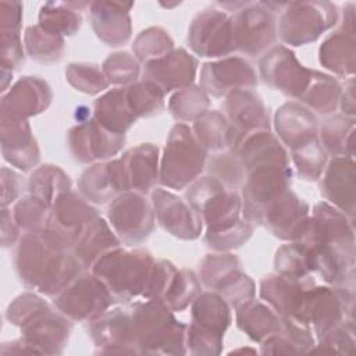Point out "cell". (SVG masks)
Listing matches in <instances>:
<instances>
[{
	"label": "cell",
	"mask_w": 356,
	"mask_h": 356,
	"mask_svg": "<svg viewBox=\"0 0 356 356\" xmlns=\"http://www.w3.org/2000/svg\"><path fill=\"white\" fill-rule=\"evenodd\" d=\"M14 266L26 288L50 298L58 295L83 271L72 250L58 246L43 231L25 232L19 238Z\"/></svg>",
	"instance_id": "6da1fadb"
},
{
	"label": "cell",
	"mask_w": 356,
	"mask_h": 356,
	"mask_svg": "<svg viewBox=\"0 0 356 356\" xmlns=\"http://www.w3.org/2000/svg\"><path fill=\"white\" fill-rule=\"evenodd\" d=\"M134 342L139 353L185 355L188 325L177 320L161 300L145 299L131 310Z\"/></svg>",
	"instance_id": "7a4b0ae2"
},
{
	"label": "cell",
	"mask_w": 356,
	"mask_h": 356,
	"mask_svg": "<svg viewBox=\"0 0 356 356\" xmlns=\"http://www.w3.org/2000/svg\"><path fill=\"white\" fill-rule=\"evenodd\" d=\"M154 260L146 249L127 250L118 246L103 254L90 271L103 281L117 302H128L142 298Z\"/></svg>",
	"instance_id": "3957f363"
},
{
	"label": "cell",
	"mask_w": 356,
	"mask_h": 356,
	"mask_svg": "<svg viewBox=\"0 0 356 356\" xmlns=\"http://www.w3.org/2000/svg\"><path fill=\"white\" fill-rule=\"evenodd\" d=\"M191 323L186 328V352L218 355L232 314L231 306L216 291H202L191 305Z\"/></svg>",
	"instance_id": "277c9868"
},
{
	"label": "cell",
	"mask_w": 356,
	"mask_h": 356,
	"mask_svg": "<svg viewBox=\"0 0 356 356\" xmlns=\"http://www.w3.org/2000/svg\"><path fill=\"white\" fill-rule=\"evenodd\" d=\"M207 150L195 138L192 128L177 122L167 138L160 161V184L175 191L185 189L206 167Z\"/></svg>",
	"instance_id": "5b68a950"
},
{
	"label": "cell",
	"mask_w": 356,
	"mask_h": 356,
	"mask_svg": "<svg viewBox=\"0 0 356 356\" xmlns=\"http://www.w3.org/2000/svg\"><path fill=\"white\" fill-rule=\"evenodd\" d=\"M185 197L199 213L209 232L232 228L241 221V195L211 175L196 178L188 186Z\"/></svg>",
	"instance_id": "8992f818"
},
{
	"label": "cell",
	"mask_w": 356,
	"mask_h": 356,
	"mask_svg": "<svg viewBox=\"0 0 356 356\" xmlns=\"http://www.w3.org/2000/svg\"><path fill=\"white\" fill-rule=\"evenodd\" d=\"M292 170L288 163H259L245 170L242 184V216L252 225H261L264 210L291 188Z\"/></svg>",
	"instance_id": "52a82bcc"
},
{
	"label": "cell",
	"mask_w": 356,
	"mask_h": 356,
	"mask_svg": "<svg viewBox=\"0 0 356 356\" xmlns=\"http://www.w3.org/2000/svg\"><path fill=\"white\" fill-rule=\"evenodd\" d=\"M339 13L328 1H292L281 11L277 25L280 39L289 46H303L317 40L325 31L337 25Z\"/></svg>",
	"instance_id": "ba28073f"
},
{
	"label": "cell",
	"mask_w": 356,
	"mask_h": 356,
	"mask_svg": "<svg viewBox=\"0 0 356 356\" xmlns=\"http://www.w3.org/2000/svg\"><path fill=\"white\" fill-rule=\"evenodd\" d=\"M56 309L75 323H90L117 303V299L92 271H82L53 300Z\"/></svg>",
	"instance_id": "9c48e42d"
},
{
	"label": "cell",
	"mask_w": 356,
	"mask_h": 356,
	"mask_svg": "<svg viewBox=\"0 0 356 356\" xmlns=\"http://www.w3.org/2000/svg\"><path fill=\"white\" fill-rule=\"evenodd\" d=\"M236 50L248 57H260L274 47L277 40V21L263 1L245 4L232 17Z\"/></svg>",
	"instance_id": "30bf717a"
},
{
	"label": "cell",
	"mask_w": 356,
	"mask_h": 356,
	"mask_svg": "<svg viewBox=\"0 0 356 356\" xmlns=\"http://www.w3.org/2000/svg\"><path fill=\"white\" fill-rule=\"evenodd\" d=\"M107 218L120 241L128 246L145 242L156 222L152 202L134 191H127L111 200Z\"/></svg>",
	"instance_id": "8fae6325"
},
{
	"label": "cell",
	"mask_w": 356,
	"mask_h": 356,
	"mask_svg": "<svg viewBox=\"0 0 356 356\" xmlns=\"http://www.w3.org/2000/svg\"><path fill=\"white\" fill-rule=\"evenodd\" d=\"M99 216L90 202L75 191L61 193L50 209V217L43 232L58 246L72 250L85 227Z\"/></svg>",
	"instance_id": "7c38bea8"
},
{
	"label": "cell",
	"mask_w": 356,
	"mask_h": 356,
	"mask_svg": "<svg viewBox=\"0 0 356 356\" xmlns=\"http://www.w3.org/2000/svg\"><path fill=\"white\" fill-rule=\"evenodd\" d=\"M188 44L200 57L218 58L236 51L232 17L218 8L200 11L188 29Z\"/></svg>",
	"instance_id": "4fadbf2b"
},
{
	"label": "cell",
	"mask_w": 356,
	"mask_h": 356,
	"mask_svg": "<svg viewBox=\"0 0 356 356\" xmlns=\"http://www.w3.org/2000/svg\"><path fill=\"white\" fill-rule=\"evenodd\" d=\"M222 114L229 124V146L235 152L245 138L257 131H270V115L253 89H239L225 96Z\"/></svg>",
	"instance_id": "5bb4252c"
},
{
	"label": "cell",
	"mask_w": 356,
	"mask_h": 356,
	"mask_svg": "<svg viewBox=\"0 0 356 356\" xmlns=\"http://www.w3.org/2000/svg\"><path fill=\"white\" fill-rule=\"evenodd\" d=\"M259 70L261 79L270 88L293 100H299L305 93L313 74V70L300 64L295 53L284 44L274 46L263 54Z\"/></svg>",
	"instance_id": "9a60e30c"
},
{
	"label": "cell",
	"mask_w": 356,
	"mask_h": 356,
	"mask_svg": "<svg viewBox=\"0 0 356 356\" xmlns=\"http://www.w3.org/2000/svg\"><path fill=\"white\" fill-rule=\"evenodd\" d=\"M19 330L21 338L38 355H60L68 343L72 321L46 305L31 316Z\"/></svg>",
	"instance_id": "2e32d148"
},
{
	"label": "cell",
	"mask_w": 356,
	"mask_h": 356,
	"mask_svg": "<svg viewBox=\"0 0 356 356\" xmlns=\"http://www.w3.org/2000/svg\"><path fill=\"white\" fill-rule=\"evenodd\" d=\"M150 197L156 221L168 234L184 241H193L202 235L203 220L186 200L163 188H154Z\"/></svg>",
	"instance_id": "e0dca14e"
},
{
	"label": "cell",
	"mask_w": 356,
	"mask_h": 356,
	"mask_svg": "<svg viewBox=\"0 0 356 356\" xmlns=\"http://www.w3.org/2000/svg\"><path fill=\"white\" fill-rule=\"evenodd\" d=\"M257 82L252 64L238 56L206 63L200 70V88L214 97H225L239 89H254Z\"/></svg>",
	"instance_id": "ac0fdd59"
},
{
	"label": "cell",
	"mask_w": 356,
	"mask_h": 356,
	"mask_svg": "<svg viewBox=\"0 0 356 356\" xmlns=\"http://www.w3.org/2000/svg\"><path fill=\"white\" fill-rule=\"evenodd\" d=\"M125 143V135L106 129L97 120L89 118L70 129L68 146L79 163L107 160L115 156Z\"/></svg>",
	"instance_id": "d6986e66"
},
{
	"label": "cell",
	"mask_w": 356,
	"mask_h": 356,
	"mask_svg": "<svg viewBox=\"0 0 356 356\" xmlns=\"http://www.w3.org/2000/svg\"><path fill=\"white\" fill-rule=\"evenodd\" d=\"M309 218V204L289 189L264 210L261 225L275 238L298 242L307 229Z\"/></svg>",
	"instance_id": "ffe728a7"
},
{
	"label": "cell",
	"mask_w": 356,
	"mask_h": 356,
	"mask_svg": "<svg viewBox=\"0 0 356 356\" xmlns=\"http://www.w3.org/2000/svg\"><path fill=\"white\" fill-rule=\"evenodd\" d=\"M88 332L96 346V353H139L134 342L129 310L108 309L89 323Z\"/></svg>",
	"instance_id": "44dd1931"
},
{
	"label": "cell",
	"mask_w": 356,
	"mask_h": 356,
	"mask_svg": "<svg viewBox=\"0 0 356 356\" xmlns=\"http://www.w3.org/2000/svg\"><path fill=\"white\" fill-rule=\"evenodd\" d=\"M316 284L314 277L270 274L260 281V298L281 317L299 321L306 291Z\"/></svg>",
	"instance_id": "7402d4cb"
},
{
	"label": "cell",
	"mask_w": 356,
	"mask_h": 356,
	"mask_svg": "<svg viewBox=\"0 0 356 356\" xmlns=\"http://www.w3.org/2000/svg\"><path fill=\"white\" fill-rule=\"evenodd\" d=\"M298 242H303L307 246L313 245H341L355 246L353 220L345 216L327 202L314 204L309 218L307 229L303 238Z\"/></svg>",
	"instance_id": "603a6c76"
},
{
	"label": "cell",
	"mask_w": 356,
	"mask_h": 356,
	"mask_svg": "<svg viewBox=\"0 0 356 356\" xmlns=\"http://www.w3.org/2000/svg\"><path fill=\"white\" fill-rule=\"evenodd\" d=\"M51 89L39 76H22L3 93L0 111L4 118L28 120L43 113L51 102Z\"/></svg>",
	"instance_id": "cb8c5ba5"
},
{
	"label": "cell",
	"mask_w": 356,
	"mask_h": 356,
	"mask_svg": "<svg viewBox=\"0 0 356 356\" xmlns=\"http://www.w3.org/2000/svg\"><path fill=\"white\" fill-rule=\"evenodd\" d=\"M197 71V60L185 49H175L165 56L149 61L143 78L154 83L164 95L192 85Z\"/></svg>",
	"instance_id": "d4e9b609"
},
{
	"label": "cell",
	"mask_w": 356,
	"mask_h": 356,
	"mask_svg": "<svg viewBox=\"0 0 356 356\" xmlns=\"http://www.w3.org/2000/svg\"><path fill=\"white\" fill-rule=\"evenodd\" d=\"M320 179V191L325 202L353 220L356 202L353 159L345 156L332 157L327 161Z\"/></svg>",
	"instance_id": "484cf974"
},
{
	"label": "cell",
	"mask_w": 356,
	"mask_h": 356,
	"mask_svg": "<svg viewBox=\"0 0 356 356\" xmlns=\"http://www.w3.org/2000/svg\"><path fill=\"white\" fill-rule=\"evenodd\" d=\"M79 192L90 203H107L129 191L127 172L121 159L96 163L86 168L79 181Z\"/></svg>",
	"instance_id": "4316f807"
},
{
	"label": "cell",
	"mask_w": 356,
	"mask_h": 356,
	"mask_svg": "<svg viewBox=\"0 0 356 356\" xmlns=\"http://www.w3.org/2000/svg\"><path fill=\"white\" fill-rule=\"evenodd\" d=\"M274 128L280 142L291 150L299 149L318 138L316 115L299 102H288L275 111Z\"/></svg>",
	"instance_id": "83f0119b"
},
{
	"label": "cell",
	"mask_w": 356,
	"mask_h": 356,
	"mask_svg": "<svg viewBox=\"0 0 356 356\" xmlns=\"http://www.w3.org/2000/svg\"><path fill=\"white\" fill-rule=\"evenodd\" d=\"M0 122L4 160L19 171H29L39 163L40 152L28 120L0 117Z\"/></svg>",
	"instance_id": "f1b7e54d"
},
{
	"label": "cell",
	"mask_w": 356,
	"mask_h": 356,
	"mask_svg": "<svg viewBox=\"0 0 356 356\" xmlns=\"http://www.w3.org/2000/svg\"><path fill=\"white\" fill-rule=\"evenodd\" d=\"M132 3H89V19L96 36L108 46H121L131 38L129 8Z\"/></svg>",
	"instance_id": "f546056e"
},
{
	"label": "cell",
	"mask_w": 356,
	"mask_h": 356,
	"mask_svg": "<svg viewBox=\"0 0 356 356\" xmlns=\"http://www.w3.org/2000/svg\"><path fill=\"white\" fill-rule=\"evenodd\" d=\"M129 191L146 195L160 182L159 147L153 143H139L121 157Z\"/></svg>",
	"instance_id": "4dcf8cb0"
},
{
	"label": "cell",
	"mask_w": 356,
	"mask_h": 356,
	"mask_svg": "<svg viewBox=\"0 0 356 356\" xmlns=\"http://www.w3.org/2000/svg\"><path fill=\"white\" fill-rule=\"evenodd\" d=\"M118 246H121V241L110 222L97 216L81 232L72 246V253L83 270H89L103 254Z\"/></svg>",
	"instance_id": "1f68e13d"
},
{
	"label": "cell",
	"mask_w": 356,
	"mask_h": 356,
	"mask_svg": "<svg viewBox=\"0 0 356 356\" xmlns=\"http://www.w3.org/2000/svg\"><path fill=\"white\" fill-rule=\"evenodd\" d=\"M316 338L307 324L295 318L281 317V328L261 342L263 355H296L312 352Z\"/></svg>",
	"instance_id": "d6a6232c"
},
{
	"label": "cell",
	"mask_w": 356,
	"mask_h": 356,
	"mask_svg": "<svg viewBox=\"0 0 356 356\" xmlns=\"http://www.w3.org/2000/svg\"><path fill=\"white\" fill-rule=\"evenodd\" d=\"M22 4L18 1L0 3V31H1V65L10 70L18 68L24 63V44L21 39Z\"/></svg>",
	"instance_id": "836d02e7"
},
{
	"label": "cell",
	"mask_w": 356,
	"mask_h": 356,
	"mask_svg": "<svg viewBox=\"0 0 356 356\" xmlns=\"http://www.w3.org/2000/svg\"><path fill=\"white\" fill-rule=\"evenodd\" d=\"M355 31L341 28L332 32L318 49L320 64L337 76H352L355 71Z\"/></svg>",
	"instance_id": "e575fe53"
},
{
	"label": "cell",
	"mask_w": 356,
	"mask_h": 356,
	"mask_svg": "<svg viewBox=\"0 0 356 356\" xmlns=\"http://www.w3.org/2000/svg\"><path fill=\"white\" fill-rule=\"evenodd\" d=\"M95 118L106 129L125 135V132L138 121L127 102L125 86L113 88L95 102Z\"/></svg>",
	"instance_id": "d590c367"
},
{
	"label": "cell",
	"mask_w": 356,
	"mask_h": 356,
	"mask_svg": "<svg viewBox=\"0 0 356 356\" xmlns=\"http://www.w3.org/2000/svg\"><path fill=\"white\" fill-rule=\"evenodd\" d=\"M236 312V325L252 341L261 343L281 328V316H278L268 305L260 300H250Z\"/></svg>",
	"instance_id": "8d00e7d4"
},
{
	"label": "cell",
	"mask_w": 356,
	"mask_h": 356,
	"mask_svg": "<svg viewBox=\"0 0 356 356\" xmlns=\"http://www.w3.org/2000/svg\"><path fill=\"white\" fill-rule=\"evenodd\" d=\"M342 85L337 78L313 70L310 83L298 100L310 111L328 115L335 111L339 103Z\"/></svg>",
	"instance_id": "74e56055"
},
{
	"label": "cell",
	"mask_w": 356,
	"mask_h": 356,
	"mask_svg": "<svg viewBox=\"0 0 356 356\" xmlns=\"http://www.w3.org/2000/svg\"><path fill=\"white\" fill-rule=\"evenodd\" d=\"M355 118L335 114L323 121L318 129V140L327 154L353 159Z\"/></svg>",
	"instance_id": "f35d334b"
},
{
	"label": "cell",
	"mask_w": 356,
	"mask_h": 356,
	"mask_svg": "<svg viewBox=\"0 0 356 356\" xmlns=\"http://www.w3.org/2000/svg\"><path fill=\"white\" fill-rule=\"evenodd\" d=\"M71 186L70 175L53 164H44L33 170L26 182L28 193L43 200L50 207L61 193L71 191Z\"/></svg>",
	"instance_id": "ab89813d"
},
{
	"label": "cell",
	"mask_w": 356,
	"mask_h": 356,
	"mask_svg": "<svg viewBox=\"0 0 356 356\" xmlns=\"http://www.w3.org/2000/svg\"><path fill=\"white\" fill-rule=\"evenodd\" d=\"M24 47L32 60L49 64L63 58L65 42L64 36L49 32L38 24L26 28L24 35Z\"/></svg>",
	"instance_id": "60d3db41"
},
{
	"label": "cell",
	"mask_w": 356,
	"mask_h": 356,
	"mask_svg": "<svg viewBox=\"0 0 356 356\" xmlns=\"http://www.w3.org/2000/svg\"><path fill=\"white\" fill-rule=\"evenodd\" d=\"M192 132L207 152H222L229 146V124L218 110H209L193 122Z\"/></svg>",
	"instance_id": "b9f144b4"
},
{
	"label": "cell",
	"mask_w": 356,
	"mask_h": 356,
	"mask_svg": "<svg viewBox=\"0 0 356 356\" xmlns=\"http://www.w3.org/2000/svg\"><path fill=\"white\" fill-rule=\"evenodd\" d=\"M210 97L200 88L191 85L181 90H177L168 102V110L171 115L181 122L196 121L204 113L209 111Z\"/></svg>",
	"instance_id": "7bdbcfd3"
},
{
	"label": "cell",
	"mask_w": 356,
	"mask_h": 356,
	"mask_svg": "<svg viewBox=\"0 0 356 356\" xmlns=\"http://www.w3.org/2000/svg\"><path fill=\"white\" fill-rule=\"evenodd\" d=\"M127 102L136 118L159 115L164 110V93L152 82L142 79L125 86Z\"/></svg>",
	"instance_id": "ee69618b"
},
{
	"label": "cell",
	"mask_w": 356,
	"mask_h": 356,
	"mask_svg": "<svg viewBox=\"0 0 356 356\" xmlns=\"http://www.w3.org/2000/svg\"><path fill=\"white\" fill-rule=\"evenodd\" d=\"M81 24L79 10L72 8L71 3H46L39 13V25L61 36H72Z\"/></svg>",
	"instance_id": "f6af8a7d"
},
{
	"label": "cell",
	"mask_w": 356,
	"mask_h": 356,
	"mask_svg": "<svg viewBox=\"0 0 356 356\" xmlns=\"http://www.w3.org/2000/svg\"><path fill=\"white\" fill-rule=\"evenodd\" d=\"M202 292L199 277L188 268L175 273L161 302L172 312H182L192 305L195 298Z\"/></svg>",
	"instance_id": "bcb514c9"
},
{
	"label": "cell",
	"mask_w": 356,
	"mask_h": 356,
	"mask_svg": "<svg viewBox=\"0 0 356 356\" xmlns=\"http://www.w3.org/2000/svg\"><path fill=\"white\" fill-rule=\"evenodd\" d=\"M206 163L209 175L222 182L227 188L236 191L242 186L245 181V167L235 152L229 149L227 152H217L207 157Z\"/></svg>",
	"instance_id": "7dc6e473"
},
{
	"label": "cell",
	"mask_w": 356,
	"mask_h": 356,
	"mask_svg": "<svg viewBox=\"0 0 356 356\" xmlns=\"http://www.w3.org/2000/svg\"><path fill=\"white\" fill-rule=\"evenodd\" d=\"M50 209L51 207L47 203L28 193L15 203L11 213L14 221L24 234L39 232L43 231L47 225Z\"/></svg>",
	"instance_id": "c3c4849f"
},
{
	"label": "cell",
	"mask_w": 356,
	"mask_h": 356,
	"mask_svg": "<svg viewBox=\"0 0 356 356\" xmlns=\"http://www.w3.org/2000/svg\"><path fill=\"white\" fill-rule=\"evenodd\" d=\"M174 42L168 32L159 26H152L142 31L134 40L132 50L139 63H149L170 53Z\"/></svg>",
	"instance_id": "681fc988"
},
{
	"label": "cell",
	"mask_w": 356,
	"mask_h": 356,
	"mask_svg": "<svg viewBox=\"0 0 356 356\" xmlns=\"http://www.w3.org/2000/svg\"><path fill=\"white\" fill-rule=\"evenodd\" d=\"M65 78L75 90L86 95H97L110 85L103 70L92 63L70 64L65 70Z\"/></svg>",
	"instance_id": "f907efd6"
},
{
	"label": "cell",
	"mask_w": 356,
	"mask_h": 356,
	"mask_svg": "<svg viewBox=\"0 0 356 356\" xmlns=\"http://www.w3.org/2000/svg\"><path fill=\"white\" fill-rule=\"evenodd\" d=\"M291 153L295 168L300 178H303L305 181L320 179L328 161V154L321 146L318 138L299 149L291 150Z\"/></svg>",
	"instance_id": "816d5d0a"
},
{
	"label": "cell",
	"mask_w": 356,
	"mask_h": 356,
	"mask_svg": "<svg viewBox=\"0 0 356 356\" xmlns=\"http://www.w3.org/2000/svg\"><path fill=\"white\" fill-rule=\"evenodd\" d=\"M238 268H241V261L232 253L220 252L207 254L200 263L199 280L202 285H204L210 291H214V288L224 278H227L231 273H234Z\"/></svg>",
	"instance_id": "f5cc1de1"
},
{
	"label": "cell",
	"mask_w": 356,
	"mask_h": 356,
	"mask_svg": "<svg viewBox=\"0 0 356 356\" xmlns=\"http://www.w3.org/2000/svg\"><path fill=\"white\" fill-rule=\"evenodd\" d=\"M214 291L225 299L231 309L241 307L242 305L253 300L256 295L254 281L241 268L235 270L227 278H224L214 288Z\"/></svg>",
	"instance_id": "db71d44e"
},
{
	"label": "cell",
	"mask_w": 356,
	"mask_h": 356,
	"mask_svg": "<svg viewBox=\"0 0 356 356\" xmlns=\"http://www.w3.org/2000/svg\"><path fill=\"white\" fill-rule=\"evenodd\" d=\"M275 273L288 277L310 275L307 267V248L303 242H288L278 248L274 257ZM313 275V274H312Z\"/></svg>",
	"instance_id": "11a10c76"
},
{
	"label": "cell",
	"mask_w": 356,
	"mask_h": 356,
	"mask_svg": "<svg viewBox=\"0 0 356 356\" xmlns=\"http://www.w3.org/2000/svg\"><path fill=\"white\" fill-rule=\"evenodd\" d=\"M102 70L110 83L122 86L136 82L140 75L139 61L135 58V56H131L127 51L110 54L104 60Z\"/></svg>",
	"instance_id": "9f6ffc18"
},
{
	"label": "cell",
	"mask_w": 356,
	"mask_h": 356,
	"mask_svg": "<svg viewBox=\"0 0 356 356\" xmlns=\"http://www.w3.org/2000/svg\"><path fill=\"white\" fill-rule=\"evenodd\" d=\"M253 232V225L245 220H241L232 228L218 231V232H209L204 234V243L216 250V252H228L236 248H241L243 243L249 241Z\"/></svg>",
	"instance_id": "6f0895ef"
},
{
	"label": "cell",
	"mask_w": 356,
	"mask_h": 356,
	"mask_svg": "<svg viewBox=\"0 0 356 356\" xmlns=\"http://www.w3.org/2000/svg\"><path fill=\"white\" fill-rule=\"evenodd\" d=\"M317 348L313 350L337 352L350 355L355 346V324L353 320H345L317 339Z\"/></svg>",
	"instance_id": "680465c9"
},
{
	"label": "cell",
	"mask_w": 356,
	"mask_h": 356,
	"mask_svg": "<svg viewBox=\"0 0 356 356\" xmlns=\"http://www.w3.org/2000/svg\"><path fill=\"white\" fill-rule=\"evenodd\" d=\"M177 271L178 268L171 261L164 259L154 260L142 298L161 300Z\"/></svg>",
	"instance_id": "91938a15"
},
{
	"label": "cell",
	"mask_w": 356,
	"mask_h": 356,
	"mask_svg": "<svg viewBox=\"0 0 356 356\" xmlns=\"http://www.w3.org/2000/svg\"><path fill=\"white\" fill-rule=\"evenodd\" d=\"M46 305H49L46 300H43L40 296L31 293V292H25L19 296H17L13 303L8 305L7 312H6V318L17 325L21 327L31 316H33L39 309L44 307Z\"/></svg>",
	"instance_id": "94428289"
},
{
	"label": "cell",
	"mask_w": 356,
	"mask_h": 356,
	"mask_svg": "<svg viewBox=\"0 0 356 356\" xmlns=\"http://www.w3.org/2000/svg\"><path fill=\"white\" fill-rule=\"evenodd\" d=\"M24 179L13 168H1V207H8L24 192Z\"/></svg>",
	"instance_id": "6125c7cd"
},
{
	"label": "cell",
	"mask_w": 356,
	"mask_h": 356,
	"mask_svg": "<svg viewBox=\"0 0 356 356\" xmlns=\"http://www.w3.org/2000/svg\"><path fill=\"white\" fill-rule=\"evenodd\" d=\"M19 228L14 221L13 213L8 207H1V245L3 248H10L19 241Z\"/></svg>",
	"instance_id": "be15d7a7"
},
{
	"label": "cell",
	"mask_w": 356,
	"mask_h": 356,
	"mask_svg": "<svg viewBox=\"0 0 356 356\" xmlns=\"http://www.w3.org/2000/svg\"><path fill=\"white\" fill-rule=\"evenodd\" d=\"M338 106L343 115L355 118V81H353V76H350L349 81L345 83V88H342Z\"/></svg>",
	"instance_id": "e7e4bbea"
},
{
	"label": "cell",
	"mask_w": 356,
	"mask_h": 356,
	"mask_svg": "<svg viewBox=\"0 0 356 356\" xmlns=\"http://www.w3.org/2000/svg\"><path fill=\"white\" fill-rule=\"evenodd\" d=\"M0 353L1 355H11V353H36V352L21 338V339H15V341L1 343Z\"/></svg>",
	"instance_id": "03108f58"
},
{
	"label": "cell",
	"mask_w": 356,
	"mask_h": 356,
	"mask_svg": "<svg viewBox=\"0 0 356 356\" xmlns=\"http://www.w3.org/2000/svg\"><path fill=\"white\" fill-rule=\"evenodd\" d=\"M235 352H250V353H256L254 349H238V350H232L231 353H235Z\"/></svg>",
	"instance_id": "003e7915"
}]
</instances>
